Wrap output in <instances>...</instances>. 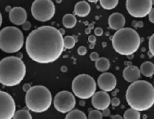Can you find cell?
<instances>
[{
	"instance_id": "cell-39",
	"label": "cell",
	"mask_w": 154,
	"mask_h": 119,
	"mask_svg": "<svg viewBox=\"0 0 154 119\" xmlns=\"http://www.w3.org/2000/svg\"><path fill=\"white\" fill-rule=\"evenodd\" d=\"M87 1H89L90 2H92V3H96V2H97L98 1H99V0H87Z\"/></svg>"
},
{
	"instance_id": "cell-8",
	"label": "cell",
	"mask_w": 154,
	"mask_h": 119,
	"mask_svg": "<svg viewBox=\"0 0 154 119\" xmlns=\"http://www.w3.org/2000/svg\"><path fill=\"white\" fill-rule=\"evenodd\" d=\"M55 11V5L51 0H35L31 7L32 17L41 22H47L52 19Z\"/></svg>"
},
{
	"instance_id": "cell-6",
	"label": "cell",
	"mask_w": 154,
	"mask_h": 119,
	"mask_svg": "<svg viewBox=\"0 0 154 119\" xmlns=\"http://www.w3.org/2000/svg\"><path fill=\"white\" fill-rule=\"evenodd\" d=\"M24 44V36L15 27H6L0 31V49L8 54L17 53Z\"/></svg>"
},
{
	"instance_id": "cell-24",
	"label": "cell",
	"mask_w": 154,
	"mask_h": 119,
	"mask_svg": "<svg viewBox=\"0 0 154 119\" xmlns=\"http://www.w3.org/2000/svg\"><path fill=\"white\" fill-rule=\"evenodd\" d=\"M12 118L14 119H32V115L28 110L20 109L15 111Z\"/></svg>"
},
{
	"instance_id": "cell-1",
	"label": "cell",
	"mask_w": 154,
	"mask_h": 119,
	"mask_svg": "<svg viewBox=\"0 0 154 119\" xmlns=\"http://www.w3.org/2000/svg\"><path fill=\"white\" fill-rule=\"evenodd\" d=\"M29 57L38 63L56 61L64 51L63 34L51 26H43L33 30L26 40Z\"/></svg>"
},
{
	"instance_id": "cell-29",
	"label": "cell",
	"mask_w": 154,
	"mask_h": 119,
	"mask_svg": "<svg viewBox=\"0 0 154 119\" xmlns=\"http://www.w3.org/2000/svg\"><path fill=\"white\" fill-rule=\"evenodd\" d=\"M111 104L113 106H118L120 104V99L117 97H114L112 99H111Z\"/></svg>"
},
{
	"instance_id": "cell-2",
	"label": "cell",
	"mask_w": 154,
	"mask_h": 119,
	"mask_svg": "<svg viewBox=\"0 0 154 119\" xmlns=\"http://www.w3.org/2000/svg\"><path fill=\"white\" fill-rule=\"evenodd\" d=\"M126 101L131 108L147 111L154 105V87L146 81H135L128 87Z\"/></svg>"
},
{
	"instance_id": "cell-4",
	"label": "cell",
	"mask_w": 154,
	"mask_h": 119,
	"mask_svg": "<svg viewBox=\"0 0 154 119\" xmlns=\"http://www.w3.org/2000/svg\"><path fill=\"white\" fill-rule=\"evenodd\" d=\"M116 52L124 56H129L136 52L141 45V38L135 30L121 28L117 30L111 39Z\"/></svg>"
},
{
	"instance_id": "cell-26",
	"label": "cell",
	"mask_w": 154,
	"mask_h": 119,
	"mask_svg": "<svg viewBox=\"0 0 154 119\" xmlns=\"http://www.w3.org/2000/svg\"><path fill=\"white\" fill-rule=\"evenodd\" d=\"M89 119H102L103 117L102 113L99 110H91L89 113L88 115Z\"/></svg>"
},
{
	"instance_id": "cell-38",
	"label": "cell",
	"mask_w": 154,
	"mask_h": 119,
	"mask_svg": "<svg viewBox=\"0 0 154 119\" xmlns=\"http://www.w3.org/2000/svg\"><path fill=\"white\" fill-rule=\"evenodd\" d=\"M62 72H66L67 71V67L66 66H62Z\"/></svg>"
},
{
	"instance_id": "cell-12",
	"label": "cell",
	"mask_w": 154,
	"mask_h": 119,
	"mask_svg": "<svg viewBox=\"0 0 154 119\" xmlns=\"http://www.w3.org/2000/svg\"><path fill=\"white\" fill-rule=\"evenodd\" d=\"M98 86L103 91H112L117 86V78L112 73L105 72L98 78Z\"/></svg>"
},
{
	"instance_id": "cell-21",
	"label": "cell",
	"mask_w": 154,
	"mask_h": 119,
	"mask_svg": "<svg viewBox=\"0 0 154 119\" xmlns=\"http://www.w3.org/2000/svg\"><path fill=\"white\" fill-rule=\"evenodd\" d=\"M87 117L83 111L78 109L71 110L69 111L67 115L66 116V119H87Z\"/></svg>"
},
{
	"instance_id": "cell-31",
	"label": "cell",
	"mask_w": 154,
	"mask_h": 119,
	"mask_svg": "<svg viewBox=\"0 0 154 119\" xmlns=\"http://www.w3.org/2000/svg\"><path fill=\"white\" fill-rule=\"evenodd\" d=\"M22 27L24 30L28 31V30H29L30 28H31V23H30L29 22H28V21H25V22L22 24Z\"/></svg>"
},
{
	"instance_id": "cell-27",
	"label": "cell",
	"mask_w": 154,
	"mask_h": 119,
	"mask_svg": "<svg viewBox=\"0 0 154 119\" xmlns=\"http://www.w3.org/2000/svg\"><path fill=\"white\" fill-rule=\"evenodd\" d=\"M149 50L151 55L154 56V33L149 39Z\"/></svg>"
},
{
	"instance_id": "cell-19",
	"label": "cell",
	"mask_w": 154,
	"mask_h": 119,
	"mask_svg": "<svg viewBox=\"0 0 154 119\" xmlns=\"http://www.w3.org/2000/svg\"><path fill=\"white\" fill-rule=\"evenodd\" d=\"M110 66L109 60L105 57H99L96 61V68L99 72H107L110 69Z\"/></svg>"
},
{
	"instance_id": "cell-36",
	"label": "cell",
	"mask_w": 154,
	"mask_h": 119,
	"mask_svg": "<svg viewBox=\"0 0 154 119\" xmlns=\"http://www.w3.org/2000/svg\"><path fill=\"white\" fill-rule=\"evenodd\" d=\"M30 88H31V85H30L29 84H25L23 86V90L25 92L28 91Z\"/></svg>"
},
{
	"instance_id": "cell-5",
	"label": "cell",
	"mask_w": 154,
	"mask_h": 119,
	"mask_svg": "<svg viewBox=\"0 0 154 119\" xmlns=\"http://www.w3.org/2000/svg\"><path fill=\"white\" fill-rule=\"evenodd\" d=\"M25 101L29 110L36 113L44 112L51 107L52 95L46 87L36 85L26 92Z\"/></svg>"
},
{
	"instance_id": "cell-10",
	"label": "cell",
	"mask_w": 154,
	"mask_h": 119,
	"mask_svg": "<svg viewBox=\"0 0 154 119\" xmlns=\"http://www.w3.org/2000/svg\"><path fill=\"white\" fill-rule=\"evenodd\" d=\"M76 104L75 96L67 90L60 91L55 96L54 105L56 109L61 113H68L73 109Z\"/></svg>"
},
{
	"instance_id": "cell-17",
	"label": "cell",
	"mask_w": 154,
	"mask_h": 119,
	"mask_svg": "<svg viewBox=\"0 0 154 119\" xmlns=\"http://www.w3.org/2000/svg\"><path fill=\"white\" fill-rule=\"evenodd\" d=\"M90 12V5L86 1H80L75 5V14L81 17H87Z\"/></svg>"
},
{
	"instance_id": "cell-23",
	"label": "cell",
	"mask_w": 154,
	"mask_h": 119,
	"mask_svg": "<svg viewBox=\"0 0 154 119\" xmlns=\"http://www.w3.org/2000/svg\"><path fill=\"white\" fill-rule=\"evenodd\" d=\"M101 6L106 10H111L117 7L118 0H99Z\"/></svg>"
},
{
	"instance_id": "cell-41",
	"label": "cell",
	"mask_w": 154,
	"mask_h": 119,
	"mask_svg": "<svg viewBox=\"0 0 154 119\" xmlns=\"http://www.w3.org/2000/svg\"><path fill=\"white\" fill-rule=\"evenodd\" d=\"M94 45H95V44H91L90 43V48H91V49H93V48H94Z\"/></svg>"
},
{
	"instance_id": "cell-14",
	"label": "cell",
	"mask_w": 154,
	"mask_h": 119,
	"mask_svg": "<svg viewBox=\"0 0 154 119\" xmlns=\"http://www.w3.org/2000/svg\"><path fill=\"white\" fill-rule=\"evenodd\" d=\"M9 20L13 24L22 25L27 20V13L22 7H14L9 11Z\"/></svg>"
},
{
	"instance_id": "cell-18",
	"label": "cell",
	"mask_w": 154,
	"mask_h": 119,
	"mask_svg": "<svg viewBox=\"0 0 154 119\" xmlns=\"http://www.w3.org/2000/svg\"><path fill=\"white\" fill-rule=\"evenodd\" d=\"M140 71L144 76L152 77L154 75V64L151 62H144L141 64Z\"/></svg>"
},
{
	"instance_id": "cell-3",
	"label": "cell",
	"mask_w": 154,
	"mask_h": 119,
	"mask_svg": "<svg viewBox=\"0 0 154 119\" xmlns=\"http://www.w3.org/2000/svg\"><path fill=\"white\" fill-rule=\"evenodd\" d=\"M26 75V66L18 57H7L0 61V83L6 87L17 86Z\"/></svg>"
},
{
	"instance_id": "cell-35",
	"label": "cell",
	"mask_w": 154,
	"mask_h": 119,
	"mask_svg": "<svg viewBox=\"0 0 154 119\" xmlns=\"http://www.w3.org/2000/svg\"><path fill=\"white\" fill-rule=\"evenodd\" d=\"M111 114V111L108 109V108H105V109L103 110V112H102V115L105 116V117H108V116L110 115Z\"/></svg>"
},
{
	"instance_id": "cell-42",
	"label": "cell",
	"mask_w": 154,
	"mask_h": 119,
	"mask_svg": "<svg viewBox=\"0 0 154 119\" xmlns=\"http://www.w3.org/2000/svg\"><path fill=\"white\" fill-rule=\"evenodd\" d=\"M56 1H57V3H60L62 2V0H56Z\"/></svg>"
},
{
	"instance_id": "cell-20",
	"label": "cell",
	"mask_w": 154,
	"mask_h": 119,
	"mask_svg": "<svg viewBox=\"0 0 154 119\" xmlns=\"http://www.w3.org/2000/svg\"><path fill=\"white\" fill-rule=\"evenodd\" d=\"M63 24L66 28H73L77 24L76 17L72 14H67L63 17Z\"/></svg>"
},
{
	"instance_id": "cell-32",
	"label": "cell",
	"mask_w": 154,
	"mask_h": 119,
	"mask_svg": "<svg viewBox=\"0 0 154 119\" xmlns=\"http://www.w3.org/2000/svg\"><path fill=\"white\" fill-rule=\"evenodd\" d=\"M94 33L96 36H102V34H103V30H102L101 27H97V28L95 29Z\"/></svg>"
},
{
	"instance_id": "cell-13",
	"label": "cell",
	"mask_w": 154,
	"mask_h": 119,
	"mask_svg": "<svg viewBox=\"0 0 154 119\" xmlns=\"http://www.w3.org/2000/svg\"><path fill=\"white\" fill-rule=\"evenodd\" d=\"M92 104L93 106L98 110H104L108 108L111 104L109 94L103 90L96 92L92 96Z\"/></svg>"
},
{
	"instance_id": "cell-22",
	"label": "cell",
	"mask_w": 154,
	"mask_h": 119,
	"mask_svg": "<svg viewBox=\"0 0 154 119\" xmlns=\"http://www.w3.org/2000/svg\"><path fill=\"white\" fill-rule=\"evenodd\" d=\"M140 117H141L140 111L132 108L126 110L123 114L124 119H139Z\"/></svg>"
},
{
	"instance_id": "cell-28",
	"label": "cell",
	"mask_w": 154,
	"mask_h": 119,
	"mask_svg": "<svg viewBox=\"0 0 154 119\" xmlns=\"http://www.w3.org/2000/svg\"><path fill=\"white\" fill-rule=\"evenodd\" d=\"M87 52V50L86 48V47L84 46H81L78 48V54L80 56H84Z\"/></svg>"
},
{
	"instance_id": "cell-33",
	"label": "cell",
	"mask_w": 154,
	"mask_h": 119,
	"mask_svg": "<svg viewBox=\"0 0 154 119\" xmlns=\"http://www.w3.org/2000/svg\"><path fill=\"white\" fill-rule=\"evenodd\" d=\"M148 15H149V20H150V22H151L152 23H154V8L151 9V11H150Z\"/></svg>"
},
{
	"instance_id": "cell-9",
	"label": "cell",
	"mask_w": 154,
	"mask_h": 119,
	"mask_svg": "<svg viewBox=\"0 0 154 119\" xmlns=\"http://www.w3.org/2000/svg\"><path fill=\"white\" fill-rule=\"evenodd\" d=\"M152 0H126V9L131 16L142 18L147 16L152 9Z\"/></svg>"
},
{
	"instance_id": "cell-37",
	"label": "cell",
	"mask_w": 154,
	"mask_h": 119,
	"mask_svg": "<svg viewBox=\"0 0 154 119\" xmlns=\"http://www.w3.org/2000/svg\"><path fill=\"white\" fill-rule=\"evenodd\" d=\"M111 118L112 119H122L123 117H122L120 115H119V114H116V115L111 116Z\"/></svg>"
},
{
	"instance_id": "cell-7",
	"label": "cell",
	"mask_w": 154,
	"mask_h": 119,
	"mask_svg": "<svg viewBox=\"0 0 154 119\" xmlns=\"http://www.w3.org/2000/svg\"><path fill=\"white\" fill-rule=\"evenodd\" d=\"M72 91L78 98L87 99L91 98L96 90L94 78L87 74H81L72 81Z\"/></svg>"
},
{
	"instance_id": "cell-11",
	"label": "cell",
	"mask_w": 154,
	"mask_h": 119,
	"mask_svg": "<svg viewBox=\"0 0 154 119\" xmlns=\"http://www.w3.org/2000/svg\"><path fill=\"white\" fill-rule=\"evenodd\" d=\"M16 111V105L12 96L0 90V119H11Z\"/></svg>"
},
{
	"instance_id": "cell-25",
	"label": "cell",
	"mask_w": 154,
	"mask_h": 119,
	"mask_svg": "<svg viewBox=\"0 0 154 119\" xmlns=\"http://www.w3.org/2000/svg\"><path fill=\"white\" fill-rule=\"evenodd\" d=\"M76 40L74 38V36H67L63 38V44H64V48L66 49H72L75 47Z\"/></svg>"
},
{
	"instance_id": "cell-16",
	"label": "cell",
	"mask_w": 154,
	"mask_h": 119,
	"mask_svg": "<svg viewBox=\"0 0 154 119\" xmlns=\"http://www.w3.org/2000/svg\"><path fill=\"white\" fill-rule=\"evenodd\" d=\"M126 23V19L124 16L120 13L112 14L108 18V24L110 28L114 30H118L123 28Z\"/></svg>"
},
{
	"instance_id": "cell-34",
	"label": "cell",
	"mask_w": 154,
	"mask_h": 119,
	"mask_svg": "<svg viewBox=\"0 0 154 119\" xmlns=\"http://www.w3.org/2000/svg\"><path fill=\"white\" fill-rule=\"evenodd\" d=\"M89 42H90L91 44H95L96 42V38L95 36H90L88 38Z\"/></svg>"
},
{
	"instance_id": "cell-43",
	"label": "cell",
	"mask_w": 154,
	"mask_h": 119,
	"mask_svg": "<svg viewBox=\"0 0 154 119\" xmlns=\"http://www.w3.org/2000/svg\"><path fill=\"white\" fill-rule=\"evenodd\" d=\"M152 4H153L154 5V0H152Z\"/></svg>"
},
{
	"instance_id": "cell-30",
	"label": "cell",
	"mask_w": 154,
	"mask_h": 119,
	"mask_svg": "<svg viewBox=\"0 0 154 119\" xmlns=\"http://www.w3.org/2000/svg\"><path fill=\"white\" fill-rule=\"evenodd\" d=\"M90 60H92V61L96 62V60H97L99 58V54H98V53H96V52L91 53V54H90Z\"/></svg>"
},
{
	"instance_id": "cell-40",
	"label": "cell",
	"mask_w": 154,
	"mask_h": 119,
	"mask_svg": "<svg viewBox=\"0 0 154 119\" xmlns=\"http://www.w3.org/2000/svg\"><path fill=\"white\" fill-rule=\"evenodd\" d=\"M2 17L1 13H0V27L2 25Z\"/></svg>"
},
{
	"instance_id": "cell-15",
	"label": "cell",
	"mask_w": 154,
	"mask_h": 119,
	"mask_svg": "<svg viewBox=\"0 0 154 119\" xmlns=\"http://www.w3.org/2000/svg\"><path fill=\"white\" fill-rule=\"evenodd\" d=\"M123 76L127 82L132 83L139 79L141 77V71L137 66H129L123 69Z\"/></svg>"
}]
</instances>
